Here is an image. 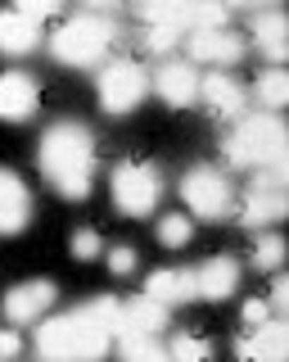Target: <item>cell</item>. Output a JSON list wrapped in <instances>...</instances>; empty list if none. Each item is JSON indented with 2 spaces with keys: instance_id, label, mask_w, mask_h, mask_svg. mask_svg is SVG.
I'll list each match as a JSON object with an SVG mask.
<instances>
[{
  "instance_id": "1",
  "label": "cell",
  "mask_w": 289,
  "mask_h": 362,
  "mask_svg": "<svg viewBox=\"0 0 289 362\" xmlns=\"http://www.w3.org/2000/svg\"><path fill=\"white\" fill-rule=\"evenodd\" d=\"M37 163L63 199H86L95 181V136L82 122H54L37 145Z\"/></svg>"
},
{
  "instance_id": "35",
  "label": "cell",
  "mask_w": 289,
  "mask_h": 362,
  "mask_svg": "<svg viewBox=\"0 0 289 362\" xmlns=\"http://www.w3.org/2000/svg\"><path fill=\"white\" fill-rule=\"evenodd\" d=\"M18 354H23V339L14 331H0V358H18Z\"/></svg>"
},
{
  "instance_id": "14",
  "label": "cell",
  "mask_w": 289,
  "mask_h": 362,
  "mask_svg": "<svg viewBox=\"0 0 289 362\" xmlns=\"http://www.w3.org/2000/svg\"><path fill=\"white\" fill-rule=\"evenodd\" d=\"M289 18L281 14V5H262V9H253V45L266 54L271 64H285V54H289Z\"/></svg>"
},
{
  "instance_id": "26",
  "label": "cell",
  "mask_w": 289,
  "mask_h": 362,
  "mask_svg": "<svg viewBox=\"0 0 289 362\" xmlns=\"http://www.w3.org/2000/svg\"><path fill=\"white\" fill-rule=\"evenodd\" d=\"M176 41H181V32L168 28V23H144V32H140V45L149 54H172Z\"/></svg>"
},
{
  "instance_id": "24",
  "label": "cell",
  "mask_w": 289,
  "mask_h": 362,
  "mask_svg": "<svg viewBox=\"0 0 289 362\" xmlns=\"http://www.w3.org/2000/svg\"><path fill=\"white\" fill-rule=\"evenodd\" d=\"M82 313L91 317V322H95V326H99V331H104L109 339L127 331V322H122V303H118V299H109V294H104V299H91Z\"/></svg>"
},
{
  "instance_id": "18",
  "label": "cell",
  "mask_w": 289,
  "mask_h": 362,
  "mask_svg": "<svg viewBox=\"0 0 289 362\" xmlns=\"http://www.w3.org/2000/svg\"><path fill=\"white\" fill-rule=\"evenodd\" d=\"M285 209H289L285 190H258V186H253V190H249V199L240 204V222L258 231V226L281 222V218H285Z\"/></svg>"
},
{
  "instance_id": "12",
  "label": "cell",
  "mask_w": 289,
  "mask_h": 362,
  "mask_svg": "<svg viewBox=\"0 0 289 362\" xmlns=\"http://www.w3.org/2000/svg\"><path fill=\"white\" fill-rule=\"evenodd\" d=\"M32 218V195L27 181L9 168H0V235H18Z\"/></svg>"
},
{
  "instance_id": "20",
  "label": "cell",
  "mask_w": 289,
  "mask_h": 362,
  "mask_svg": "<svg viewBox=\"0 0 289 362\" xmlns=\"http://www.w3.org/2000/svg\"><path fill=\"white\" fill-rule=\"evenodd\" d=\"M122 322H127V331H149V335H159L163 326H168V303H159L154 294H136V299L122 303Z\"/></svg>"
},
{
  "instance_id": "32",
  "label": "cell",
  "mask_w": 289,
  "mask_h": 362,
  "mask_svg": "<svg viewBox=\"0 0 289 362\" xmlns=\"http://www.w3.org/2000/svg\"><path fill=\"white\" fill-rule=\"evenodd\" d=\"M266 308H271L276 317H285V308H289V276L271 281V299H266Z\"/></svg>"
},
{
  "instance_id": "37",
  "label": "cell",
  "mask_w": 289,
  "mask_h": 362,
  "mask_svg": "<svg viewBox=\"0 0 289 362\" xmlns=\"http://www.w3.org/2000/svg\"><path fill=\"white\" fill-rule=\"evenodd\" d=\"M86 5H91V9H113L118 0H86Z\"/></svg>"
},
{
  "instance_id": "27",
  "label": "cell",
  "mask_w": 289,
  "mask_h": 362,
  "mask_svg": "<svg viewBox=\"0 0 289 362\" xmlns=\"http://www.w3.org/2000/svg\"><path fill=\"white\" fill-rule=\"evenodd\" d=\"M230 9L221 0H190V28H226Z\"/></svg>"
},
{
  "instance_id": "15",
  "label": "cell",
  "mask_w": 289,
  "mask_h": 362,
  "mask_svg": "<svg viewBox=\"0 0 289 362\" xmlns=\"http://www.w3.org/2000/svg\"><path fill=\"white\" fill-rule=\"evenodd\" d=\"M41 45V18H27L23 9H0V54H32Z\"/></svg>"
},
{
  "instance_id": "31",
  "label": "cell",
  "mask_w": 289,
  "mask_h": 362,
  "mask_svg": "<svg viewBox=\"0 0 289 362\" xmlns=\"http://www.w3.org/2000/svg\"><path fill=\"white\" fill-rule=\"evenodd\" d=\"M14 9H23L27 18H54L63 9V0H14Z\"/></svg>"
},
{
  "instance_id": "21",
  "label": "cell",
  "mask_w": 289,
  "mask_h": 362,
  "mask_svg": "<svg viewBox=\"0 0 289 362\" xmlns=\"http://www.w3.org/2000/svg\"><path fill=\"white\" fill-rule=\"evenodd\" d=\"M144 23H168L176 32H190V0H136Z\"/></svg>"
},
{
  "instance_id": "8",
  "label": "cell",
  "mask_w": 289,
  "mask_h": 362,
  "mask_svg": "<svg viewBox=\"0 0 289 362\" xmlns=\"http://www.w3.org/2000/svg\"><path fill=\"white\" fill-rule=\"evenodd\" d=\"M54 299H59V290H54L50 281H23V286L5 290V299H0V313H5L9 326H37L41 317L54 308Z\"/></svg>"
},
{
  "instance_id": "6",
  "label": "cell",
  "mask_w": 289,
  "mask_h": 362,
  "mask_svg": "<svg viewBox=\"0 0 289 362\" xmlns=\"http://www.w3.org/2000/svg\"><path fill=\"white\" fill-rule=\"evenodd\" d=\"M181 199H185V209L195 213V218H204V222H221V218H230V181L226 173H217V168H208V163H199L190 168V173L181 177Z\"/></svg>"
},
{
  "instance_id": "13",
  "label": "cell",
  "mask_w": 289,
  "mask_h": 362,
  "mask_svg": "<svg viewBox=\"0 0 289 362\" xmlns=\"http://www.w3.org/2000/svg\"><path fill=\"white\" fill-rule=\"evenodd\" d=\"M199 100H204L217 118H240L244 105H249V90L230 73H208V77H199Z\"/></svg>"
},
{
  "instance_id": "2",
  "label": "cell",
  "mask_w": 289,
  "mask_h": 362,
  "mask_svg": "<svg viewBox=\"0 0 289 362\" xmlns=\"http://www.w3.org/2000/svg\"><path fill=\"white\" fill-rule=\"evenodd\" d=\"M230 168H253V163H281L289 158V132L281 122V109L262 113H240V127L221 141Z\"/></svg>"
},
{
  "instance_id": "10",
  "label": "cell",
  "mask_w": 289,
  "mask_h": 362,
  "mask_svg": "<svg viewBox=\"0 0 289 362\" xmlns=\"http://www.w3.org/2000/svg\"><path fill=\"white\" fill-rule=\"evenodd\" d=\"M154 90H159L172 109H190L199 100V68L190 59H163L159 73H154Z\"/></svg>"
},
{
  "instance_id": "9",
  "label": "cell",
  "mask_w": 289,
  "mask_h": 362,
  "mask_svg": "<svg viewBox=\"0 0 289 362\" xmlns=\"http://www.w3.org/2000/svg\"><path fill=\"white\" fill-rule=\"evenodd\" d=\"M244 59V37L230 28H190V64H213L230 68Z\"/></svg>"
},
{
  "instance_id": "28",
  "label": "cell",
  "mask_w": 289,
  "mask_h": 362,
  "mask_svg": "<svg viewBox=\"0 0 289 362\" xmlns=\"http://www.w3.org/2000/svg\"><path fill=\"white\" fill-rule=\"evenodd\" d=\"M281 258H285V240L276 231H266L258 245H253V267H262V272H276L281 267Z\"/></svg>"
},
{
  "instance_id": "34",
  "label": "cell",
  "mask_w": 289,
  "mask_h": 362,
  "mask_svg": "<svg viewBox=\"0 0 289 362\" xmlns=\"http://www.w3.org/2000/svg\"><path fill=\"white\" fill-rule=\"evenodd\" d=\"M266 317H271V308H266L262 299H249V303H244V322H249V326H258V322H266Z\"/></svg>"
},
{
  "instance_id": "29",
  "label": "cell",
  "mask_w": 289,
  "mask_h": 362,
  "mask_svg": "<svg viewBox=\"0 0 289 362\" xmlns=\"http://www.w3.org/2000/svg\"><path fill=\"white\" fill-rule=\"evenodd\" d=\"M168 358L204 362V358H208V344H204V339H195V335H176V339H172V349H168Z\"/></svg>"
},
{
  "instance_id": "4",
  "label": "cell",
  "mask_w": 289,
  "mask_h": 362,
  "mask_svg": "<svg viewBox=\"0 0 289 362\" xmlns=\"http://www.w3.org/2000/svg\"><path fill=\"white\" fill-rule=\"evenodd\" d=\"M37 354L41 358H104L109 335L77 308V313L50 317V322L37 326Z\"/></svg>"
},
{
  "instance_id": "25",
  "label": "cell",
  "mask_w": 289,
  "mask_h": 362,
  "mask_svg": "<svg viewBox=\"0 0 289 362\" xmlns=\"http://www.w3.org/2000/svg\"><path fill=\"white\" fill-rule=\"evenodd\" d=\"M190 235H195V222L185 218V213H168V218H159V240L168 249L190 245Z\"/></svg>"
},
{
  "instance_id": "16",
  "label": "cell",
  "mask_w": 289,
  "mask_h": 362,
  "mask_svg": "<svg viewBox=\"0 0 289 362\" xmlns=\"http://www.w3.org/2000/svg\"><path fill=\"white\" fill-rule=\"evenodd\" d=\"M195 286H199V299H213V303L230 299L235 286H240V263H235V258H226V254L208 258V263L195 272Z\"/></svg>"
},
{
  "instance_id": "3",
  "label": "cell",
  "mask_w": 289,
  "mask_h": 362,
  "mask_svg": "<svg viewBox=\"0 0 289 362\" xmlns=\"http://www.w3.org/2000/svg\"><path fill=\"white\" fill-rule=\"evenodd\" d=\"M122 37V28L104 9H91V14H77L68 18L59 32L50 37V54L68 68H99L109 54V45Z\"/></svg>"
},
{
  "instance_id": "17",
  "label": "cell",
  "mask_w": 289,
  "mask_h": 362,
  "mask_svg": "<svg viewBox=\"0 0 289 362\" xmlns=\"http://www.w3.org/2000/svg\"><path fill=\"white\" fill-rule=\"evenodd\" d=\"M144 294H154L159 303H190L199 299V286H195V272L190 267H163V272H154L149 281H144Z\"/></svg>"
},
{
  "instance_id": "23",
  "label": "cell",
  "mask_w": 289,
  "mask_h": 362,
  "mask_svg": "<svg viewBox=\"0 0 289 362\" xmlns=\"http://www.w3.org/2000/svg\"><path fill=\"white\" fill-rule=\"evenodd\" d=\"M118 354L131 358V362H163V358H168V349H163L149 331H122L118 335Z\"/></svg>"
},
{
  "instance_id": "5",
  "label": "cell",
  "mask_w": 289,
  "mask_h": 362,
  "mask_svg": "<svg viewBox=\"0 0 289 362\" xmlns=\"http://www.w3.org/2000/svg\"><path fill=\"white\" fill-rule=\"evenodd\" d=\"M159 199H163L159 168L136 163V158H122L113 168V204H118V213H127V218H149V213L159 209Z\"/></svg>"
},
{
  "instance_id": "36",
  "label": "cell",
  "mask_w": 289,
  "mask_h": 362,
  "mask_svg": "<svg viewBox=\"0 0 289 362\" xmlns=\"http://www.w3.org/2000/svg\"><path fill=\"white\" fill-rule=\"evenodd\" d=\"M226 9H262V5H281V0H221Z\"/></svg>"
},
{
  "instance_id": "11",
  "label": "cell",
  "mask_w": 289,
  "mask_h": 362,
  "mask_svg": "<svg viewBox=\"0 0 289 362\" xmlns=\"http://www.w3.org/2000/svg\"><path fill=\"white\" fill-rule=\"evenodd\" d=\"M41 86L32 73H5L0 77V122H27L37 113Z\"/></svg>"
},
{
  "instance_id": "33",
  "label": "cell",
  "mask_w": 289,
  "mask_h": 362,
  "mask_svg": "<svg viewBox=\"0 0 289 362\" xmlns=\"http://www.w3.org/2000/svg\"><path fill=\"white\" fill-rule=\"evenodd\" d=\"M109 267L118 272V276H131L136 272V249H127V245H118L113 254H109Z\"/></svg>"
},
{
  "instance_id": "7",
  "label": "cell",
  "mask_w": 289,
  "mask_h": 362,
  "mask_svg": "<svg viewBox=\"0 0 289 362\" xmlns=\"http://www.w3.org/2000/svg\"><path fill=\"white\" fill-rule=\"evenodd\" d=\"M149 90V73L136 59H113L99 64V105L104 113H131Z\"/></svg>"
},
{
  "instance_id": "30",
  "label": "cell",
  "mask_w": 289,
  "mask_h": 362,
  "mask_svg": "<svg viewBox=\"0 0 289 362\" xmlns=\"http://www.w3.org/2000/svg\"><path fill=\"white\" fill-rule=\"evenodd\" d=\"M99 249H104V245H99V235L91 231V226H82V231H73V254L82 258V263H91V258L99 254Z\"/></svg>"
},
{
  "instance_id": "22",
  "label": "cell",
  "mask_w": 289,
  "mask_h": 362,
  "mask_svg": "<svg viewBox=\"0 0 289 362\" xmlns=\"http://www.w3.org/2000/svg\"><path fill=\"white\" fill-rule=\"evenodd\" d=\"M253 95H258L262 109H285L289 105V73L281 64H271L266 73L258 77V86H253Z\"/></svg>"
},
{
  "instance_id": "19",
  "label": "cell",
  "mask_w": 289,
  "mask_h": 362,
  "mask_svg": "<svg viewBox=\"0 0 289 362\" xmlns=\"http://www.w3.org/2000/svg\"><path fill=\"white\" fill-rule=\"evenodd\" d=\"M253 358L258 362H285V354H289V322L285 317H266V322H258L253 326Z\"/></svg>"
}]
</instances>
